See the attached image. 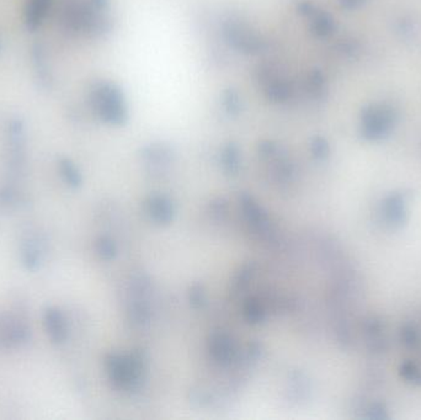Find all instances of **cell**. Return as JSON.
<instances>
[{
    "label": "cell",
    "instance_id": "6da1fadb",
    "mask_svg": "<svg viewBox=\"0 0 421 420\" xmlns=\"http://www.w3.org/2000/svg\"><path fill=\"white\" fill-rule=\"evenodd\" d=\"M106 369L114 386L120 390H134L142 380L144 359L142 354H111L106 358Z\"/></svg>",
    "mask_w": 421,
    "mask_h": 420
},
{
    "label": "cell",
    "instance_id": "7a4b0ae2",
    "mask_svg": "<svg viewBox=\"0 0 421 420\" xmlns=\"http://www.w3.org/2000/svg\"><path fill=\"white\" fill-rule=\"evenodd\" d=\"M95 103L99 109L101 116L106 121L112 123H121L125 120V107L122 101L121 94L118 90L105 84L95 91Z\"/></svg>",
    "mask_w": 421,
    "mask_h": 420
},
{
    "label": "cell",
    "instance_id": "3957f363",
    "mask_svg": "<svg viewBox=\"0 0 421 420\" xmlns=\"http://www.w3.org/2000/svg\"><path fill=\"white\" fill-rule=\"evenodd\" d=\"M242 207H243L244 215L250 225L253 226L255 231L262 236L266 239H271L275 233L272 232L271 226L269 217L261 209V206L258 205V202L249 195H242L240 198Z\"/></svg>",
    "mask_w": 421,
    "mask_h": 420
},
{
    "label": "cell",
    "instance_id": "277c9868",
    "mask_svg": "<svg viewBox=\"0 0 421 420\" xmlns=\"http://www.w3.org/2000/svg\"><path fill=\"white\" fill-rule=\"evenodd\" d=\"M145 210L153 221L159 225H168L174 220L175 205L165 196L153 195L145 202Z\"/></svg>",
    "mask_w": 421,
    "mask_h": 420
},
{
    "label": "cell",
    "instance_id": "5b68a950",
    "mask_svg": "<svg viewBox=\"0 0 421 420\" xmlns=\"http://www.w3.org/2000/svg\"><path fill=\"white\" fill-rule=\"evenodd\" d=\"M210 353L218 364L229 365L235 358V345L224 333H216L210 339Z\"/></svg>",
    "mask_w": 421,
    "mask_h": 420
},
{
    "label": "cell",
    "instance_id": "8992f818",
    "mask_svg": "<svg viewBox=\"0 0 421 420\" xmlns=\"http://www.w3.org/2000/svg\"><path fill=\"white\" fill-rule=\"evenodd\" d=\"M46 332L53 343H63L66 339V323L64 315L57 308H48L44 312V318Z\"/></svg>",
    "mask_w": 421,
    "mask_h": 420
},
{
    "label": "cell",
    "instance_id": "52a82bcc",
    "mask_svg": "<svg viewBox=\"0 0 421 420\" xmlns=\"http://www.w3.org/2000/svg\"><path fill=\"white\" fill-rule=\"evenodd\" d=\"M61 173L66 183L72 186V188H79L82 185V175L78 172L77 168L73 164L72 161H61Z\"/></svg>",
    "mask_w": 421,
    "mask_h": 420
},
{
    "label": "cell",
    "instance_id": "ba28073f",
    "mask_svg": "<svg viewBox=\"0 0 421 420\" xmlns=\"http://www.w3.org/2000/svg\"><path fill=\"white\" fill-rule=\"evenodd\" d=\"M244 315L247 321L253 324H258L265 320V312L261 304L256 299H248L244 307Z\"/></svg>",
    "mask_w": 421,
    "mask_h": 420
},
{
    "label": "cell",
    "instance_id": "9c48e42d",
    "mask_svg": "<svg viewBox=\"0 0 421 420\" xmlns=\"http://www.w3.org/2000/svg\"><path fill=\"white\" fill-rule=\"evenodd\" d=\"M222 161L226 173L235 175L239 170V152L237 147L228 146L227 150L223 153Z\"/></svg>",
    "mask_w": 421,
    "mask_h": 420
},
{
    "label": "cell",
    "instance_id": "30bf717a",
    "mask_svg": "<svg viewBox=\"0 0 421 420\" xmlns=\"http://www.w3.org/2000/svg\"><path fill=\"white\" fill-rule=\"evenodd\" d=\"M96 252L102 259H114L117 253L116 244L109 237H100L96 242Z\"/></svg>",
    "mask_w": 421,
    "mask_h": 420
},
{
    "label": "cell",
    "instance_id": "8fae6325",
    "mask_svg": "<svg viewBox=\"0 0 421 420\" xmlns=\"http://www.w3.org/2000/svg\"><path fill=\"white\" fill-rule=\"evenodd\" d=\"M48 0H33L31 4V10L28 11V20L30 22H36L37 20H41V17L44 14L46 6H47Z\"/></svg>",
    "mask_w": 421,
    "mask_h": 420
},
{
    "label": "cell",
    "instance_id": "7c38bea8",
    "mask_svg": "<svg viewBox=\"0 0 421 420\" xmlns=\"http://www.w3.org/2000/svg\"><path fill=\"white\" fill-rule=\"evenodd\" d=\"M190 302L194 306L195 308H201L206 302L205 291L199 285H195L194 288L190 291Z\"/></svg>",
    "mask_w": 421,
    "mask_h": 420
}]
</instances>
